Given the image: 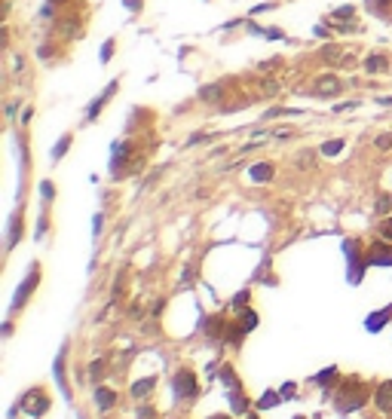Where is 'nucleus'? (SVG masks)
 Here are the masks:
<instances>
[{
	"label": "nucleus",
	"instance_id": "nucleus-1",
	"mask_svg": "<svg viewBox=\"0 0 392 419\" xmlns=\"http://www.w3.org/2000/svg\"><path fill=\"white\" fill-rule=\"evenodd\" d=\"M362 404H368V389H365V383H362L359 377L343 380V386H340V392H337V407H340L343 413H353V410H359Z\"/></svg>",
	"mask_w": 392,
	"mask_h": 419
},
{
	"label": "nucleus",
	"instance_id": "nucleus-2",
	"mask_svg": "<svg viewBox=\"0 0 392 419\" xmlns=\"http://www.w3.org/2000/svg\"><path fill=\"white\" fill-rule=\"evenodd\" d=\"M172 386H175V395H178V398H196V395H199V383H196V374H193V371H178L175 380H172Z\"/></svg>",
	"mask_w": 392,
	"mask_h": 419
},
{
	"label": "nucleus",
	"instance_id": "nucleus-3",
	"mask_svg": "<svg viewBox=\"0 0 392 419\" xmlns=\"http://www.w3.org/2000/svg\"><path fill=\"white\" fill-rule=\"evenodd\" d=\"M21 407H25V413L40 416V413H46V410H49V401H46V395H43L40 389H34V392H28V395L21 398Z\"/></svg>",
	"mask_w": 392,
	"mask_h": 419
},
{
	"label": "nucleus",
	"instance_id": "nucleus-4",
	"mask_svg": "<svg viewBox=\"0 0 392 419\" xmlns=\"http://www.w3.org/2000/svg\"><path fill=\"white\" fill-rule=\"evenodd\" d=\"M374 404H377V410H383V413H392V380H386V383H380V386H377Z\"/></svg>",
	"mask_w": 392,
	"mask_h": 419
},
{
	"label": "nucleus",
	"instance_id": "nucleus-5",
	"mask_svg": "<svg viewBox=\"0 0 392 419\" xmlns=\"http://www.w3.org/2000/svg\"><path fill=\"white\" fill-rule=\"evenodd\" d=\"M37 279H40V269L37 266H31V276H28V282L18 288V294H15V303H12V309H21V303L28 300V294L34 291V285H37Z\"/></svg>",
	"mask_w": 392,
	"mask_h": 419
},
{
	"label": "nucleus",
	"instance_id": "nucleus-6",
	"mask_svg": "<svg viewBox=\"0 0 392 419\" xmlns=\"http://www.w3.org/2000/svg\"><path fill=\"white\" fill-rule=\"evenodd\" d=\"M113 92H117V80H113V83L104 89V95H101L98 101H92V107H89V116H86V119H95V116H98V110H101V107H104V104L113 98Z\"/></svg>",
	"mask_w": 392,
	"mask_h": 419
},
{
	"label": "nucleus",
	"instance_id": "nucleus-7",
	"mask_svg": "<svg viewBox=\"0 0 392 419\" xmlns=\"http://www.w3.org/2000/svg\"><path fill=\"white\" fill-rule=\"evenodd\" d=\"M113 401H117V392H110V389H104V386L95 392V404H98L101 410H110V407H113Z\"/></svg>",
	"mask_w": 392,
	"mask_h": 419
},
{
	"label": "nucleus",
	"instance_id": "nucleus-8",
	"mask_svg": "<svg viewBox=\"0 0 392 419\" xmlns=\"http://www.w3.org/2000/svg\"><path fill=\"white\" fill-rule=\"evenodd\" d=\"M386 64H389V58H386V55H371V58L365 61V70H368V73H383V70H386Z\"/></svg>",
	"mask_w": 392,
	"mask_h": 419
},
{
	"label": "nucleus",
	"instance_id": "nucleus-9",
	"mask_svg": "<svg viewBox=\"0 0 392 419\" xmlns=\"http://www.w3.org/2000/svg\"><path fill=\"white\" fill-rule=\"evenodd\" d=\"M230 404H233V413H245V410H248V398H245L239 389L230 392Z\"/></svg>",
	"mask_w": 392,
	"mask_h": 419
},
{
	"label": "nucleus",
	"instance_id": "nucleus-10",
	"mask_svg": "<svg viewBox=\"0 0 392 419\" xmlns=\"http://www.w3.org/2000/svg\"><path fill=\"white\" fill-rule=\"evenodd\" d=\"M251 178H255V181H270V178H273V165H270V162H258V165L251 168Z\"/></svg>",
	"mask_w": 392,
	"mask_h": 419
},
{
	"label": "nucleus",
	"instance_id": "nucleus-11",
	"mask_svg": "<svg viewBox=\"0 0 392 419\" xmlns=\"http://www.w3.org/2000/svg\"><path fill=\"white\" fill-rule=\"evenodd\" d=\"M153 383H156L153 377H147V380H138V383L132 386V395H135V398H144V395H147V392L153 389Z\"/></svg>",
	"mask_w": 392,
	"mask_h": 419
},
{
	"label": "nucleus",
	"instance_id": "nucleus-12",
	"mask_svg": "<svg viewBox=\"0 0 392 419\" xmlns=\"http://www.w3.org/2000/svg\"><path fill=\"white\" fill-rule=\"evenodd\" d=\"M371 254H374L371 260H374V263H380V266H389V263H392V251H386L383 245H377V248H374Z\"/></svg>",
	"mask_w": 392,
	"mask_h": 419
},
{
	"label": "nucleus",
	"instance_id": "nucleus-13",
	"mask_svg": "<svg viewBox=\"0 0 392 419\" xmlns=\"http://www.w3.org/2000/svg\"><path fill=\"white\" fill-rule=\"evenodd\" d=\"M279 398H282V395H276V392H264V398L258 401V407H261V410H270V407L279 404Z\"/></svg>",
	"mask_w": 392,
	"mask_h": 419
},
{
	"label": "nucleus",
	"instance_id": "nucleus-14",
	"mask_svg": "<svg viewBox=\"0 0 392 419\" xmlns=\"http://www.w3.org/2000/svg\"><path fill=\"white\" fill-rule=\"evenodd\" d=\"M221 92H224V89H221V86H205V89H202V95H199V98H202V101H215V98H218V95H221Z\"/></svg>",
	"mask_w": 392,
	"mask_h": 419
},
{
	"label": "nucleus",
	"instance_id": "nucleus-15",
	"mask_svg": "<svg viewBox=\"0 0 392 419\" xmlns=\"http://www.w3.org/2000/svg\"><path fill=\"white\" fill-rule=\"evenodd\" d=\"M67 144H71V135H64V138H61V141L55 144V150H52V156H55V159H61V156H64V150H67Z\"/></svg>",
	"mask_w": 392,
	"mask_h": 419
},
{
	"label": "nucleus",
	"instance_id": "nucleus-16",
	"mask_svg": "<svg viewBox=\"0 0 392 419\" xmlns=\"http://www.w3.org/2000/svg\"><path fill=\"white\" fill-rule=\"evenodd\" d=\"M340 150H343V141H331V144H325V147H322V153H325V156H334V153H340Z\"/></svg>",
	"mask_w": 392,
	"mask_h": 419
},
{
	"label": "nucleus",
	"instance_id": "nucleus-17",
	"mask_svg": "<svg viewBox=\"0 0 392 419\" xmlns=\"http://www.w3.org/2000/svg\"><path fill=\"white\" fill-rule=\"evenodd\" d=\"M389 208H392V196H380L377 199V214H386Z\"/></svg>",
	"mask_w": 392,
	"mask_h": 419
},
{
	"label": "nucleus",
	"instance_id": "nucleus-18",
	"mask_svg": "<svg viewBox=\"0 0 392 419\" xmlns=\"http://www.w3.org/2000/svg\"><path fill=\"white\" fill-rule=\"evenodd\" d=\"M334 374H337V371H334V367H328V371H325V374H319V377H316V383H319V386H328V383H331V377H334Z\"/></svg>",
	"mask_w": 392,
	"mask_h": 419
},
{
	"label": "nucleus",
	"instance_id": "nucleus-19",
	"mask_svg": "<svg viewBox=\"0 0 392 419\" xmlns=\"http://www.w3.org/2000/svg\"><path fill=\"white\" fill-rule=\"evenodd\" d=\"M377 147H380V150H389V147H392V135H380V138H377Z\"/></svg>",
	"mask_w": 392,
	"mask_h": 419
},
{
	"label": "nucleus",
	"instance_id": "nucleus-20",
	"mask_svg": "<svg viewBox=\"0 0 392 419\" xmlns=\"http://www.w3.org/2000/svg\"><path fill=\"white\" fill-rule=\"evenodd\" d=\"M40 190H43V196H46V199H52V196H55V187H52L49 181H43V187H40Z\"/></svg>",
	"mask_w": 392,
	"mask_h": 419
},
{
	"label": "nucleus",
	"instance_id": "nucleus-21",
	"mask_svg": "<svg viewBox=\"0 0 392 419\" xmlns=\"http://www.w3.org/2000/svg\"><path fill=\"white\" fill-rule=\"evenodd\" d=\"M380 233H383V239H392V220H383V227H380Z\"/></svg>",
	"mask_w": 392,
	"mask_h": 419
},
{
	"label": "nucleus",
	"instance_id": "nucleus-22",
	"mask_svg": "<svg viewBox=\"0 0 392 419\" xmlns=\"http://www.w3.org/2000/svg\"><path fill=\"white\" fill-rule=\"evenodd\" d=\"M209 419H230V416H209Z\"/></svg>",
	"mask_w": 392,
	"mask_h": 419
}]
</instances>
